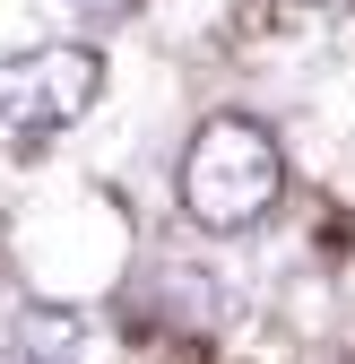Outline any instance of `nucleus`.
<instances>
[{
	"mask_svg": "<svg viewBox=\"0 0 355 364\" xmlns=\"http://www.w3.org/2000/svg\"><path fill=\"white\" fill-rule=\"evenodd\" d=\"M286 200V156L251 113H208L182 148V208L208 235H243Z\"/></svg>",
	"mask_w": 355,
	"mask_h": 364,
	"instance_id": "obj_1",
	"label": "nucleus"
},
{
	"mask_svg": "<svg viewBox=\"0 0 355 364\" xmlns=\"http://www.w3.org/2000/svg\"><path fill=\"white\" fill-rule=\"evenodd\" d=\"M104 96V53L96 43H26L0 61V122L9 130H70Z\"/></svg>",
	"mask_w": 355,
	"mask_h": 364,
	"instance_id": "obj_2",
	"label": "nucleus"
},
{
	"mask_svg": "<svg viewBox=\"0 0 355 364\" xmlns=\"http://www.w3.org/2000/svg\"><path fill=\"white\" fill-rule=\"evenodd\" d=\"M70 9H87V18H121L130 0H70Z\"/></svg>",
	"mask_w": 355,
	"mask_h": 364,
	"instance_id": "obj_3",
	"label": "nucleus"
},
{
	"mask_svg": "<svg viewBox=\"0 0 355 364\" xmlns=\"http://www.w3.org/2000/svg\"><path fill=\"white\" fill-rule=\"evenodd\" d=\"M26 364H43V355H26Z\"/></svg>",
	"mask_w": 355,
	"mask_h": 364,
	"instance_id": "obj_4",
	"label": "nucleus"
}]
</instances>
